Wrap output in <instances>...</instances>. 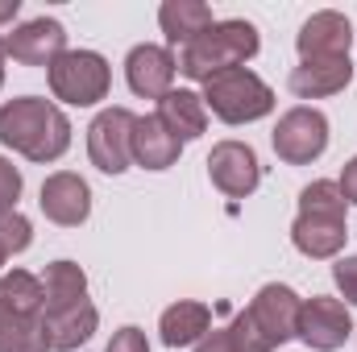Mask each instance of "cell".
I'll use <instances>...</instances> for the list:
<instances>
[{
  "label": "cell",
  "instance_id": "1",
  "mask_svg": "<svg viewBox=\"0 0 357 352\" xmlns=\"http://www.w3.org/2000/svg\"><path fill=\"white\" fill-rule=\"evenodd\" d=\"M0 141L29 162H54L71 145V125L54 104L25 95L0 108Z\"/></svg>",
  "mask_w": 357,
  "mask_h": 352
},
{
  "label": "cell",
  "instance_id": "2",
  "mask_svg": "<svg viewBox=\"0 0 357 352\" xmlns=\"http://www.w3.org/2000/svg\"><path fill=\"white\" fill-rule=\"evenodd\" d=\"M299 323V298L287 286H262L254 303L225 328L237 352H270L287 344Z\"/></svg>",
  "mask_w": 357,
  "mask_h": 352
},
{
  "label": "cell",
  "instance_id": "3",
  "mask_svg": "<svg viewBox=\"0 0 357 352\" xmlns=\"http://www.w3.org/2000/svg\"><path fill=\"white\" fill-rule=\"evenodd\" d=\"M291 241L303 257H337L345 245V195L337 182H312L299 195Z\"/></svg>",
  "mask_w": 357,
  "mask_h": 352
},
{
  "label": "cell",
  "instance_id": "4",
  "mask_svg": "<svg viewBox=\"0 0 357 352\" xmlns=\"http://www.w3.org/2000/svg\"><path fill=\"white\" fill-rule=\"evenodd\" d=\"M258 54V29L250 21H216L208 33H199L191 46H183L178 54V71L187 79H212L220 71L241 67L245 58Z\"/></svg>",
  "mask_w": 357,
  "mask_h": 352
},
{
  "label": "cell",
  "instance_id": "5",
  "mask_svg": "<svg viewBox=\"0 0 357 352\" xmlns=\"http://www.w3.org/2000/svg\"><path fill=\"white\" fill-rule=\"evenodd\" d=\"M204 108H212L225 125H245V120H258L274 108V91L245 67H233V71H220L204 83Z\"/></svg>",
  "mask_w": 357,
  "mask_h": 352
},
{
  "label": "cell",
  "instance_id": "6",
  "mask_svg": "<svg viewBox=\"0 0 357 352\" xmlns=\"http://www.w3.org/2000/svg\"><path fill=\"white\" fill-rule=\"evenodd\" d=\"M50 91L67 104H96L108 95V63L96 50H67L50 63Z\"/></svg>",
  "mask_w": 357,
  "mask_h": 352
},
{
  "label": "cell",
  "instance_id": "7",
  "mask_svg": "<svg viewBox=\"0 0 357 352\" xmlns=\"http://www.w3.org/2000/svg\"><path fill=\"white\" fill-rule=\"evenodd\" d=\"M133 125L137 116L129 108H108L91 120L88 129V154H91V166L104 170V175H121L133 158Z\"/></svg>",
  "mask_w": 357,
  "mask_h": 352
},
{
  "label": "cell",
  "instance_id": "8",
  "mask_svg": "<svg viewBox=\"0 0 357 352\" xmlns=\"http://www.w3.org/2000/svg\"><path fill=\"white\" fill-rule=\"evenodd\" d=\"M328 145V120L316 108H291L274 129V154L291 166L316 162Z\"/></svg>",
  "mask_w": 357,
  "mask_h": 352
},
{
  "label": "cell",
  "instance_id": "9",
  "mask_svg": "<svg viewBox=\"0 0 357 352\" xmlns=\"http://www.w3.org/2000/svg\"><path fill=\"white\" fill-rule=\"evenodd\" d=\"M354 332V319L345 311V303L337 298H307L299 303V323H295V336L303 344H312L316 352H337Z\"/></svg>",
  "mask_w": 357,
  "mask_h": 352
},
{
  "label": "cell",
  "instance_id": "10",
  "mask_svg": "<svg viewBox=\"0 0 357 352\" xmlns=\"http://www.w3.org/2000/svg\"><path fill=\"white\" fill-rule=\"evenodd\" d=\"M208 175L212 182L229 195V199H245L258 178H262V166H258V154L241 141H220L212 154H208Z\"/></svg>",
  "mask_w": 357,
  "mask_h": 352
},
{
  "label": "cell",
  "instance_id": "11",
  "mask_svg": "<svg viewBox=\"0 0 357 352\" xmlns=\"http://www.w3.org/2000/svg\"><path fill=\"white\" fill-rule=\"evenodd\" d=\"M4 54H13L25 67H50L59 54H67V33L59 21L38 17V21H25L21 29H13L4 38Z\"/></svg>",
  "mask_w": 357,
  "mask_h": 352
},
{
  "label": "cell",
  "instance_id": "12",
  "mask_svg": "<svg viewBox=\"0 0 357 352\" xmlns=\"http://www.w3.org/2000/svg\"><path fill=\"white\" fill-rule=\"evenodd\" d=\"M42 211H46V220H54V224H63V228H75V224H84L91 211V191L88 182L79 175H71V170H59V175H50L42 182Z\"/></svg>",
  "mask_w": 357,
  "mask_h": 352
},
{
  "label": "cell",
  "instance_id": "13",
  "mask_svg": "<svg viewBox=\"0 0 357 352\" xmlns=\"http://www.w3.org/2000/svg\"><path fill=\"white\" fill-rule=\"evenodd\" d=\"M125 75H129V88L137 95L162 99L175 83V54L162 50V46H137L125 63Z\"/></svg>",
  "mask_w": 357,
  "mask_h": 352
},
{
  "label": "cell",
  "instance_id": "14",
  "mask_svg": "<svg viewBox=\"0 0 357 352\" xmlns=\"http://www.w3.org/2000/svg\"><path fill=\"white\" fill-rule=\"evenodd\" d=\"M349 42H354V33H349V21L341 13H316L299 29V54H303V63H312V58H345Z\"/></svg>",
  "mask_w": 357,
  "mask_h": 352
},
{
  "label": "cell",
  "instance_id": "15",
  "mask_svg": "<svg viewBox=\"0 0 357 352\" xmlns=\"http://www.w3.org/2000/svg\"><path fill=\"white\" fill-rule=\"evenodd\" d=\"M96 332V307L91 303H75L63 311H42V336L50 352H71L88 344Z\"/></svg>",
  "mask_w": 357,
  "mask_h": 352
},
{
  "label": "cell",
  "instance_id": "16",
  "mask_svg": "<svg viewBox=\"0 0 357 352\" xmlns=\"http://www.w3.org/2000/svg\"><path fill=\"white\" fill-rule=\"evenodd\" d=\"M349 79H354L349 54L345 58H312V63L291 71V91L299 99H320V95H337Z\"/></svg>",
  "mask_w": 357,
  "mask_h": 352
},
{
  "label": "cell",
  "instance_id": "17",
  "mask_svg": "<svg viewBox=\"0 0 357 352\" xmlns=\"http://www.w3.org/2000/svg\"><path fill=\"white\" fill-rule=\"evenodd\" d=\"M133 158L146 166V170H167L178 162V137L158 120V116H137L133 125Z\"/></svg>",
  "mask_w": 357,
  "mask_h": 352
},
{
  "label": "cell",
  "instance_id": "18",
  "mask_svg": "<svg viewBox=\"0 0 357 352\" xmlns=\"http://www.w3.org/2000/svg\"><path fill=\"white\" fill-rule=\"evenodd\" d=\"M158 120L175 133L178 141H191L208 129V108H204V95L195 91H167L158 99Z\"/></svg>",
  "mask_w": 357,
  "mask_h": 352
},
{
  "label": "cell",
  "instance_id": "19",
  "mask_svg": "<svg viewBox=\"0 0 357 352\" xmlns=\"http://www.w3.org/2000/svg\"><path fill=\"white\" fill-rule=\"evenodd\" d=\"M158 21H162V33L175 42V46H191L199 33H208L216 21H212V8L199 4V0H167L158 8Z\"/></svg>",
  "mask_w": 357,
  "mask_h": 352
},
{
  "label": "cell",
  "instance_id": "20",
  "mask_svg": "<svg viewBox=\"0 0 357 352\" xmlns=\"http://www.w3.org/2000/svg\"><path fill=\"white\" fill-rule=\"evenodd\" d=\"M212 328V311L204 303H175L162 311V340L171 349H183V344H199Z\"/></svg>",
  "mask_w": 357,
  "mask_h": 352
},
{
  "label": "cell",
  "instance_id": "21",
  "mask_svg": "<svg viewBox=\"0 0 357 352\" xmlns=\"http://www.w3.org/2000/svg\"><path fill=\"white\" fill-rule=\"evenodd\" d=\"M42 290H46V311H63V307L88 303V278H84V269H79L75 262L46 265Z\"/></svg>",
  "mask_w": 357,
  "mask_h": 352
},
{
  "label": "cell",
  "instance_id": "22",
  "mask_svg": "<svg viewBox=\"0 0 357 352\" xmlns=\"http://www.w3.org/2000/svg\"><path fill=\"white\" fill-rule=\"evenodd\" d=\"M0 307L25 315V319H42L46 311V290H42V278L25 273V269H13L0 278Z\"/></svg>",
  "mask_w": 357,
  "mask_h": 352
},
{
  "label": "cell",
  "instance_id": "23",
  "mask_svg": "<svg viewBox=\"0 0 357 352\" xmlns=\"http://www.w3.org/2000/svg\"><path fill=\"white\" fill-rule=\"evenodd\" d=\"M0 352H50L42 336V319H25L0 307Z\"/></svg>",
  "mask_w": 357,
  "mask_h": 352
},
{
  "label": "cell",
  "instance_id": "24",
  "mask_svg": "<svg viewBox=\"0 0 357 352\" xmlns=\"http://www.w3.org/2000/svg\"><path fill=\"white\" fill-rule=\"evenodd\" d=\"M29 241H33L29 220H25V216H17V211H4V216H0V245H4V253L13 257V253L29 249Z\"/></svg>",
  "mask_w": 357,
  "mask_h": 352
},
{
  "label": "cell",
  "instance_id": "25",
  "mask_svg": "<svg viewBox=\"0 0 357 352\" xmlns=\"http://www.w3.org/2000/svg\"><path fill=\"white\" fill-rule=\"evenodd\" d=\"M17 195H21V175H17V166H13V162H4V158H0V216H4V211H13Z\"/></svg>",
  "mask_w": 357,
  "mask_h": 352
},
{
  "label": "cell",
  "instance_id": "26",
  "mask_svg": "<svg viewBox=\"0 0 357 352\" xmlns=\"http://www.w3.org/2000/svg\"><path fill=\"white\" fill-rule=\"evenodd\" d=\"M333 278H337V286H341V294L357 303V257H345V262H337L333 269Z\"/></svg>",
  "mask_w": 357,
  "mask_h": 352
},
{
  "label": "cell",
  "instance_id": "27",
  "mask_svg": "<svg viewBox=\"0 0 357 352\" xmlns=\"http://www.w3.org/2000/svg\"><path fill=\"white\" fill-rule=\"evenodd\" d=\"M108 352H150V344H146V332H137V328H121V332L112 336Z\"/></svg>",
  "mask_w": 357,
  "mask_h": 352
},
{
  "label": "cell",
  "instance_id": "28",
  "mask_svg": "<svg viewBox=\"0 0 357 352\" xmlns=\"http://www.w3.org/2000/svg\"><path fill=\"white\" fill-rule=\"evenodd\" d=\"M195 352H237V349H233L229 332H208V336L195 344Z\"/></svg>",
  "mask_w": 357,
  "mask_h": 352
},
{
  "label": "cell",
  "instance_id": "29",
  "mask_svg": "<svg viewBox=\"0 0 357 352\" xmlns=\"http://www.w3.org/2000/svg\"><path fill=\"white\" fill-rule=\"evenodd\" d=\"M337 186H341L345 203H357V158L345 166V175H341V182H337Z\"/></svg>",
  "mask_w": 357,
  "mask_h": 352
},
{
  "label": "cell",
  "instance_id": "30",
  "mask_svg": "<svg viewBox=\"0 0 357 352\" xmlns=\"http://www.w3.org/2000/svg\"><path fill=\"white\" fill-rule=\"evenodd\" d=\"M17 8H21L17 0H0V25H8V21L17 17Z\"/></svg>",
  "mask_w": 357,
  "mask_h": 352
},
{
  "label": "cell",
  "instance_id": "31",
  "mask_svg": "<svg viewBox=\"0 0 357 352\" xmlns=\"http://www.w3.org/2000/svg\"><path fill=\"white\" fill-rule=\"evenodd\" d=\"M4 257H8V253H4V245H0V265H4Z\"/></svg>",
  "mask_w": 357,
  "mask_h": 352
},
{
  "label": "cell",
  "instance_id": "32",
  "mask_svg": "<svg viewBox=\"0 0 357 352\" xmlns=\"http://www.w3.org/2000/svg\"><path fill=\"white\" fill-rule=\"evenodd\" d=\"M0 54H4V38H0Z\"/></svg>",
  "mask_w": 357,
  "mask_h": 352
},
{
  "label": "cell",
  "instance_id": "33",
  "mask_svg": "<svg viewBox=\"0 0 357 352\" xmlns=\"http://www.w3.org/2000/svg\"><path fill=\"white\" fill-rule=\"evenodd\" d=\"M0 83H4V71H0Z\"/></svg>",
  "mask_w": 357,
  "mask_h": 352
}]
</instances>
